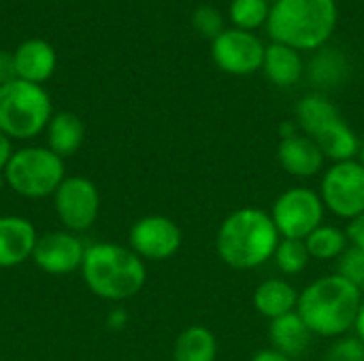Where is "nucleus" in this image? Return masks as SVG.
Segmentation results:
<instances>
[{"instance_id":"2eb2a0df","label":"nucleus","mask_w":364,"mask_h":361,"mask_svg":"<svg viewBox=\"0 0 364 361\" xmlns=\"http://www.w3.org/2000/svg\"><path fill=\"white\" fill-rule=\"evenodd\" d=\"M58 57L53 47L43 38L23 40L13 53L15 77L34 85H43L55 70Z\"/></svg>"},{"instance_id":"f257e3e1","label":"nucleus","mask_w":364,"mask_h":361,"mask_svg":"<svg viewBox=\"0 0 364 361\" xmlns=\"http://www.w3.org/2000/svg\"><path fill=\"white\" fill-rule=\"evenodd\" d=\"M282 236L271 219V213L243 206L232 211L218 228V257L235 270H254L273 260Z\"/></svg>"},{"instance_id":"39448f33","label":"nucleus","mask_w":364,"mask_h":361,"mask_svg":"<svg viewBox=\"0 0 364 361\" xmlns=\"http://www.w3.org/2000/svg\"><path fill=\"white\" fill-rule=\"evenodd\" d=\"M51 117V98L43 85L21 79L0 83V132L11 140L38 136L47 130Z\"/></svg>"},{"instance_id":"a211bd4d","label":"nucleus","mask_w":364,"mask_h":361,"mask_svg":"<svg viewBox=\"0 0 364 361\" xmlns=\"http://www.w3.org/2000/svg\"><path fill=\"white\" fill-rule=\"evenodd\" d=\"M262 70L273 85L290 87L301 81L303 70H305L301 51H296L288 45H282V43H271L264 49Z\"/></svg>"},{"instance_id":"423d86ee","label":"nucleus","mask_w":364,"mask_h":361,"mask_svg":"<svg viewBox=\"0 0 364 361\" xmlns=\"http://www.w3.org/2000/svg\"><path fill=\"white\" fill-rule=\"evenodd\" d=\"M64 179V160L49 147L17 149L4 170L6 187L30 200L53 196Z\"/></svg>"},{"instance_id":"7ed1b4c3","label":"nucleus","mask_w":364,"mask_h":361,"mask_svg":"<svg viewBox=\"0 0 364 361\" xmlns=\"http://www.w3.org/2000/svg\"><path fill=\"white\" fill-rule=\"evenodd\" d=\"M81 274L90 291L109 302L134 298L145 281V262L130 249L115 243H96L85 249Z\"/></svg>"},{"instance_id":"393cba45","label":"nucleus","mask_w":364,"mask_h":361,"mask_svg":"<svg viewBox=\"0 0 364 361\" xmlns=\"http://www.w3.org/2000/svg\"><path fill=\"white\" fill-rule=\"evenodd\" d=\"M273 262H275L277 270L284 272V274H301L309 266L311 255L307 251L305 240L282 238L277 249H275Z\"/></svg>"},{"instance_id":"412c9836","label":"nucleus","mask_w":364,"mask_h":361,"mask_svg":"<svg viewBox=\"0 0 364 361\" xmlns=\"http://www.w3.org/2000/svg\"><path fill=\"white\" fill-rule=\"evenodd\" d=\"M218 357V338L205 326L186 328L173 347L175 361H215Z\"/></svg>"},{"instance_id":"f3484780","label":"nucleus","mask_w":364,"mask_h":361,"mask_svg":"<svg viewBox=\"0 0 364 361\" xmlns=\"http://www.w3.org/2000/svg\"><path fill=\"white\" fill-rule=\"evenodd\" d=\"M269 340H271V349L279 351L282 355H286L290 360H296L309 349L314 334L307 328V323L301 319V315L294 311L290 315H284V317L271 321Z\"/></svg>"},{"instance_id":"7c9ffc66","label":"nucleus","mask_w":364,"mask_h":361,"mask_svg":"<svg viewBox=\"0 0 364 361\" xmlns=\"http://www.w3.org/2000/svg\"><path fill=\"white\" fill-rule=\"evenodd\" d=\"M250 361H294V360H290V357L282 355V353H279V351H275V349H262V351L254 353Z\"/></svg>"},{"instance_id":"72a5a7b5","label":"nucleus","mask_w":364,"mask_h":361,"mask_svg":"<svg viewBox=\"0 0 364 361\" xmlns=\"http://www.w3.org/2000/svg\"><path fill=\"white\" fill-rule=\"evenodd\" d=\"M356 160H358V162L364 166V140L360 143V151H358V157H356Z\"/></svg>"},{"instance_id":"f03ea898","label":"nucleus","mask_w":364,"mask_h":361,"mask_svg":"<svg viewBox=\"0 0 364 361\" xmlns=\"http://www.w3.org/2000/svg\"><path fill=\"white\" fill-rule=\"evenodd\" d=\"M363 291L339 274H326L299 294L296 313L314 336L341 338L354 330Z\"/></svg>"},{"instance_id":"cd10ccee","label":"nucleus","mask_w":364,"mask_h":361,"mask_svg":"<svg viewBox=\"0 0 364 361\" xmlns=\"http://www.w3.org/2000/svg\"><path fill=\"white\" fill-rule=\"evenodd\" d=\"M192 23H194V28L203 34V36H207V38H215V36H220L226 28H224V17H222V13L215 9V6H209V4H205V6H198L196 11H194V15H192Z\"/></svg>"},{"instance_id":"c85d7f7f","label":"nucleus","mask_w":364,"mask_h":361,"mask_svg":"<svg viewBox=\"0 0 364 361\" xmlns=\"http://www.w3.org/2000/svg\"><path fill=\"white\" fill-rule=\"evenodd\" d=\"M346 234H348L350 247H356V249L364 251V213L354 217L352 221H348Z\"/></svg>"},{"instance_id":"9b49d317","label":"nucleus","mask_w":364,"mask_h":361,"mask_svg":"<svg viewBox=\"0 0 364 361\" xmlns=\"http://www.w3.org/2000/svg\"><path fill=\"white\" fill-rule=\"evenodd\" d=\"M130 249L143 262H166L181 249V228L164 215L141 217L128 234Z\"/></svg>"},{"instance_id":"ddd939ff","label":"nucleus","mask_w":364,"mask_h":361,"mask_svg":"<svg viewBox=\"0 0 364 361\" xmlns=\"http://www.w3.org/2000/svg\"><path fill=\"white\" fill-rule=\"evenodd\" d=\"M277 160L279 166L296 179H311L320 174L326 162L318 143L307 134H292L282 138L277 147Z\"/></svg>"},{"instance_id":"0eeeda50","label":"nucleus","mask_w":364,"mask_h":361,"mask_svg":"<svg viewBox=\"0 0 364 361\" xmlns=\"http://www.w3.org/2000/svg\"><path fill=\"white\" fill-rule=\"evenodd\" d=\"M324 202L311 187H288L277 196L271 209V219L282 238L305 240L324 223Z\"/></svg>"},{"instance_id":"bb28decb","label":"nucleus","mask_w":364,"mask_h":361,"mask_svg":"<svg viewBox=\"0 0 364 361\" xmlns=\"http://www.w3.org/2000/svg\"><path fill=\"white\" fill-rule=\"evenodd\" d=\"M324 361H364V343L356 336L335 338L324 353Z\"/></svg>"},{"instance_id":"1a4fd4ad","label":"nucleus","mask_w":364,"mask_h":361,"mask_svg":"<svg viewBox=\"0 0 364 361\" xmlns=\"http://www.w3.org/2000/svg\"><path fill=\"white\" fill-rule=\"evenodd\" d=\"M53 206L68 232H85L100 213L98 187L85 177H66L53 194Z\"/></svg>"},{"instance_id":"2f4dec72","label":"nucleus","mask_w":364,"mask_h":361,"mask_svg":"<svg viewBox=\"0 0 364 361\" xmlns=\"http://www.w3.org/2000/svg\"><path fill=\"white\" fill-rule=\"evenodd\" d=\"M354 332H356V338H360V340L364 343V296H363V302H360V309H358V315H356Z\"/></svg>"},{"instance_id":"6ab92c4d","label":"nucleus","mask_w":364,"mask_h":361,"mask_svg":"<svg viewBox=\"0 0 364 361\" xmlns=\"http://www.w3.org/2000/svg\"><path fill=\"white\" fill-rule=\"evenodd\" d=\"M314 140L318 143L324 157L331 160L333 164L356 160L358 151H360V140H358L356 132L343 121V117L328 123L320 134L314 136Z\"/></svg>"},{"instance_id":"4be33fe9","label":"nucleus","mask_w":364,"mask_h":361,"mask_svg":"<svg viewBox=\"0 0 364 361\" xmlns=\"http://www.w3.org/2000/svg\"><path fill=\"white\" fill-rule=\"evenodd\" d=\"M339 117V109L322 94H309L301 98V102L296 104V121L303 134H307L309 138L320 134L328 123H333Z\"/></svg>"},{"instance_id":"f704fd0d","label":"nucleus","mask_w":364,"mask_h":361,"mask_svg":"<svg viewBox=\"0 0 364 361\" xmlns=\"http://www.w3.org/2000/svg\"><path fill=\"white\" fill-rule=\"evenodd\" d=\"M0 55H2V53H0Z\"/></svg>"},{"instance_id":"20e7f679","label":"nucleus","mask_w":364,"mask_h":361,"mask_svg":"<svg viewBox=\"0 0 364 361\" xmlns=\"http://www.w3.org/2000/svg\"><path fill=\"white\" fill-rule=\"evenodd\" d=\"M337 19V0H277L271 6L267 28L273 43L314 51L331 40Z\"/></svg>"},{"instance_id":"dca6fc26","label":"nucleus","mask_w":364,"mask_h":361,"mask_svg":"<svg viewBox=\"0 0 364 361\" xmlns=\"http://www.w3.org/2000/svg\"><path fill=\"white\" fill-rule=\"evenodd\" d=\"M252 302H254V309H256L258 315H262L269 321H273V319H279V317L290 315V313L296 311L299 291L286 279L273 277V279L262 281L254 289Z\"/></svg>"},{"instance_id":"6e6552de","label":"nucleus","mask_w":364,"mask_h":361,"mask_svg":"<svg viewBox=\"0 0 364 361\" xmlns=\"http://www.w3.org/2000/svg\"><path fill=\"white\" fill-rule=\"evenodd\" d=\"M318 194L328 213L352 221L364 213V166L358 160L331 164L322 174Z\"/></svg>"},{"instance_id":"a878e982","label":"nucleus","mask_w":364,"mask_h":361,"mask_svg":"<svg viewBox=\"0 0 364 361\" xmlns=\"http://www.w3.org/2000/svg\"><path fill=\"white\" fill-rule=\"evenodd\" d=\"M337 274L364 291V251L348 247V251L337 260Z\"/></svg>"},{"instance_id":"c756f323","label":"nucleus","mask_w":364,"mask_h":361,"mask_svg":"<svg viewBox=\"0 0 364 361\" xmlns=\"http://www.w3.org/2000/svg\"><path fill=\"white\" fill-rule=\"evenodd\" d=\"M13 153H15L13 151V140L4 132H0V174H4V170H6Z\"/></svg>"},{"instance_id":"5701e85b","label":"nucleus","mask_w":364,"mask_h":361,"mask_svg":"<svg viewBox=\"0 0 364 361\" xmlns=\"http://www.w3.org/2000/svg\"><path fill=\"white\" fill-rule=\"evenodd\" d=\"M305 245H307V251H309L311 260L331 262V260H339L348 251L350 240H348L346 230H341L337 226L322 223L320 228H316L305 238Z\"/></svg>"},{"instance_id":"aec40b11","label":"nucleus","mask_w":364,"mask_h":361,"mask_svg":"<svg viewBox=\"0 0 364 361\" xmlns=\"http://www.w3.org/2000/svg\"><path fill=\"white\" fill-rule=\"evenodd\" d=\"M85 138V126L81 121V117H77L75 113H55L47 126V147L64 157H70L79 151V147L83 145Z\"/></svg>"},{"instance_id":"9d476101","label":"nucleus","mask_w":364,"mask_h":361,"mask_svg":"<svg viewBox=\"0 0 364 361\" xmlns=\"http://www.w3.org/2000/svg\"><path fill=\"white\" fill-rule=\"evenodd\" d=\"M264 45L254 32L228 28L211 40V57L215 66L228 74L245 77L262 68Z\"/></svg>"},{"instance_id":"473e14b6","label":"nucleus","mask_w":364,"mask_h":361,"mask_svg":"<svg viewBox=\"0 0 364 361\" xmlns=\"http://www.w3.org/2000/svg\"><path fill=\"white\" fill-rule=\"evenodd\" d=\"M124 321H126V315H124V313H119V315H117V313H113V315H111V319H109V326H113V328H122V326H124Z\"/></svg>"},{"instance_id":"f8f14e48","label":"nucleus","mask_w":364,"mask_h":361,"mask_svg":"<svg viewBox=\"0 0 364 361\" xmlns=\"http://www.w3.org/2000/svg\"><path fill=\"white\" fill-rule=\"evenodd\" d=\"M85 249L87 247L73 232H51L36 240L32 260L43 272L62 277L81 270Z\"/></svg>"},{"instance_id":"4468645a","label":"nucleus","mask_w":364,"mask_h":361,"mask_svg":"<svg viewBox=\"0 0 364 361\" xmlns=\"http://www.w3.org/2000/svg\"><path fill=\"white\" fill-rule=\"evenodd\" d=\"M36 230L26 217H0V268H15L28 262L36 247Z\"/></svg>"},{"instance_id":"b1692460","label":"nucleus","mask_w":364,"mask_h":361,"mask_svg":"<svg viewBox=\"0 0 364 361\" xmlns=\"http://www.w3.org/2000/svg\"><path fill=\"white\" fill-rule=\"evenodd\" d=\"M228 15H230V21L235 23V28L254 32L262 23L269 21L271 6L267 0H232Z\"/></svg>"}]
</instances>
